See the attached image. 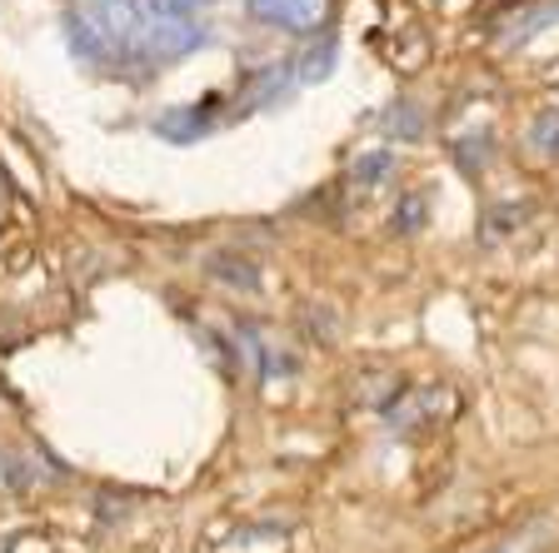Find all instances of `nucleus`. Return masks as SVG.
Listing matches in <instances>:
<instances>
[{
	"mask_svg": "<svg viewBox=\"0 0 559 553\" xmlns=\"http://www.w3.org/2000/svg\"><path fill=\"white\" fill-rule=\"evenodd\" d=\"M140 46H145V56H155V60H180V56H190V50L205 46V25H195V21H145Z\"/></svg>",
	"mask_w": 559,
	"mask_h": 553,
	"instance_id": "obj_2",
	"label": "nucleus"
},
{
	"mask_svg": "<svg viewBox=\"0 0 559 553\" xmlns=\"http://www.w3.org/2000/svg\"><path fill=\"white\" fill-rule=\"evenodd\" d=\"M290 70L295 65H265L255 75V85H250V100H255V105H275L280 95H285V85H290Z\"/></svg>",
	"mask_w": 559,
	"mask_h": 553,
	"instance_id": "obj_8",
	"label": "nucleus"
},
{
	"mask_svg": "<svg viewBox=\"0 0 559 553\" xmlns=\"http://www.w3.org/2000/svg\"><path fill=\"white\" fill-rule=\"evenodd\" d=\"M355 175H360L365 184H374V180H384L390 175V151H374V155H365L360 165H355Z\"/></svg>",
	"mask_w": 559,
	"mask_h": 553,
	"instance_id": "obj_14",
	"label": "nucleus"
},
{
	"mask_svg": "<svg viewBox=\"0 0 559 553\" xmlns=\"http://www.w3.org/2000/svg\"><path fill=\"white\" fill-rule=\"evenodd\" d=\"M81 5H91V0H81Z\"/></svg>",
	"mask_w": 559,
	"mask_h": 553,
	"instance_id": "obj_16",
	"label": "nucleus"
},
{
	"mask_svg": "<svg viewBox=\"0 0 559 553\" xmlns=\"http://www.w3.org/2000/svg\"><path fill=\"white\" fill-rule=\"evenodd\" d=\"M419 225H425V200H419V195H409L405 200V205H400L395 209V230H419Z\"/></svg>",
	"mask_w": 559,
	"mask_h": 553,
	"instance_id": "obj_13",
	"label": "nucleus"
},
{
	"mask_svg": "<svg viewBox=\"0 0 559 553\" xmlns=\"http://www.w3.org/2000/svg\"><path fill=\"white\" fill-rule=\"evenodd\" d=\"M215 265H221V269H215V275H221V279H230V285H245V289H255V285H260V279H255V269H250V265H240V269H235V260H215Z\"/></svg>",
	"mask_w": 559,
	"mask_h": 553,
	"instance_id": "obj_15",
	"label": "nucleus"
},
{
	"mask_svg": "<svg viewBox=\"0 0 559 553\" xmlns=\"http://www.w3.org/2000/svg\"><path fill=\"white\" fill-rule=\"evenodd\" d=\"M555 21H559V0H535V5H524V11H514L504 21V46H524L530 35H539Z\"/></svg>",
	"mask_w": 559,
	"mask_h": 553,
	"instance_id": "obj_5",
	"label": "nucleus"
},
{
	"mask_svg": "<svg viewBox=\"0 0 559 553\" xmlns=\"http://www.w3.org/2000/svg\"><path fill=\"white\" fill-rule=\"evenodd\" d=\"M81 11H85V21L105 35V46L116 50V56L120 50H135L140 35H145V11H140V0H91Z\"/></svg>",
	"mask_w": 559,
	"mask_h": 553,
	"instance_id": "obj_1",
	"label": "nucleus"
},
{
	"mask_svg": "<svg viewBox=\"0 0 559 553\" xmlns=\"http://www.w3.org/2000/svg\"><path fill=\"white\" fill-rule=\"evenodd\" d=\"M140 5L151 11V21H190V11L210 5V0H140Z\"/></svg>",
	"mask_w": 559,
	"mask_h": 553,
	"instance_id": "obj_11",
	"label": "nucleus"
},
{
	"mask_svg": "<svg viewBox=\"0 0 559 553\" xmlns=\"http://www.w3.org/2000/svg\"><path fill=\"white\" fill-rule=\"evenodd\" d=\"M335 56H340V46L325 35V40H320V46H314L310 56L300 60V81H325L330 70H335Z\"/></svg>",
	"mask_w": 559,
	"mask_h": 553,
	"instance_id": "obj_9",
	"label": "nucleus"
},
{
	"mask_svg": "<svg viewBox=\"0 0 559 553\" xmlns=\"http://www.w3.org/2000/svg\"><path fill=\"white\" fill-rule=\"evenodd\" d=\"M530 140H535V151L559 155V105L555 110H539L535 125H530Z\"/></svg>",
	"mask_w": 559,
	"mask_h": 553,
	"instance_id": "obj_10",
	"label": "nucleus"
},
{
	"mask_svg": "<svg viewBox=\"0 0 559 553\" xmlns=\"http://www.w3.org/2000/svg\"><path fill=\"white\" fill-rule=\"evenodd\" d=\"M205 110L200 105H175V110H160L155 116V135L160 140H175V145H190V140L205 135Z\"/></svg>",
	"mask_w": 559,
	"mask_h": 553,
	"instance_id": "obj_4",
	"label": "nucleus"
},
{
	"mask_svg": "<svg viewBox=\"0 0 559 553\" xmlns=\"http://www.w3.org/2000/svg\"><path fill=\"white\" fill-rule=\"evenodd\" d=\"M440 404H444L440 389H415V394H405V404H395V409H390V424H395V429H415L419 419L435 414Z\"/></svg>",
	"mask_w": 559,
	"mask_h": 553,
	"instance_id": "obj_7",
	"label": "nucleus"
},
{
	"mask_svg": "<svg viewBox=\"0 0 559 553\" xmlns=\"http://www.w3.org/2000/svg\"><path fill=\"white\" fill-rule=\"evenodd\" d=\"M66 40H70V50H75L81 60H91V65H105V60L116 56V50L105 46V35L85 21V11H70L66 15Z\"/></svg>",
	"mask_w": 559,
	"mask_h": 553,
	"instance_id": "obj_6",
	"label": "nucleus"
},
{
	"mask_svg": "<svg viewBox=\"0 0 559 553\" xmlns=\"http://www.w3.org/2000/svg\"><path fill=\"white\" fill-rule=\"evenodd\" d=\"M390 130H395V135H405V140H415L419 130H425V120L415 116V105H395V116H390Z\"/></svg>",
	"mask_w": 559,
	"mask_h": 553,
	"instance_id": "obj_12",
	"label": "nucleus"
},
{
	"mask_svg": "<svg viewBox=\"0 0 559 553\" xmlns=\"http://www.w3.org/2000/svg\"><path fill=\"white\" fill-rule=\"evenodd\" d=\"M250 15L280 31H320V21L330 15V0H245Z\"/></svg>",
	"mask_w": 559,
	"mask_h": 553,
	"instance_id": "obj_3",
	"label": "nucleus"
}]
</instances>
